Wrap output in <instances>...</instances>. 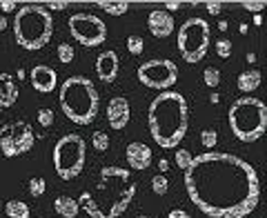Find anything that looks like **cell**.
<instances>
[{
    "mask_svg": "<svg viewBox=\"0 0 267 218\" xmlns=\"http://www.w3.org/2000/svg\"><path fill=\"white\" fill-rule=\"evenodd\" d=\"M190 201L209 218H245L258 207L260 180L247 160L234 154L205 151L185 169Z\"/></svg>",
    "mask_w": 267,
    "mask_h": 218,
    "instance_id": "6da1fadb",
    "label": "cell"
},
{
    "mask_svg": "<svg viewBox=\"0 0 267 218\" xmlns=\"http://www.w3.org/2000/svg\"><path fill=\"white\" fill-rule=\"evenodd\" d=\"M134 196L136 183L131 180V172L118 165H109L100 169L94 187L83 192L76 203L87 211L89 218H118L127 211Z\"/></svg>",
    "mask_w": 267,
    "mask_h": 218,
    "instance_id": "7a4b0ae2",
    "label": "cell"
},
{
    "mask_svg": "<svg viewBox=\"0 0 267 218\" xmlns=\"http://www.w3.org/2000/svg\"><path fill=\"white\" fill-rule=\"evenodd\" d=\"M149 134L154 143L163 149L178 147L190 127V107L183 94L178 92H161L151 100L147 112Z\"/></svg>",
    "mask_w": 267,
    "mask_h": 218,
    "instance_id": "3957f363",
    "label": "cell"
},
{
    "mask_svg": "<svg viewBox=\"0 0 267 218\" xmlns=\"http://www.w3.org/2000/svg\"><path fill=\"white\" fill-rule=\"evenodd\" d=\"M58 102L63 114L76 125H92L98 116L100 96L96 85L85 76H69L60 87Z\"/></svg>",
    "mask_w": 267,
    "mask_h": 218,
    "instance_id": "277c9868",
    "label": "cell"
},
{
    "mask_svg": "<svg viewBox=\"0 0 267 218\" xmlns=\"http://www.w3.org/2000/svg\"><path fill=\"white\" fill-rule=\"evenodd\" d=\"M14 36L16 42L27 51H38L54 36V18L40 5L20 7L14 18Z\"/></svg>",
    "mask_w": 267,
    "mask_h": 218,
    "instance_id": "5b68a950",
    "label": "cell"
},
{
    "mask_svg": "<svg viewBox=\"0 0 267 218\" xmlns=\"http://www.w3.org/2000/svg\"><path fill=\"white\" fill-rule=\"evenodd\" d=\"M229 129L243 143H256L267 129V107L260 98L243 96L234 100L227 112Z\"/></svg>",
    "mask_w": 267,
    "mask_h": 218,
    "instance_id": "8992f818",
    "label": "cell"
},
{
    "mask_svg": "<svg viewBox=\"0 0 267 218\" xmlns=\"http://www.w3.org/2000/svg\"><path fill=\"white\" fill-rule=\"evenodd\" d=\"M54 169L63 180H74L85 167L87 145L78 134H67L54 145Z\"/></svg>",
    "mask_w": 267,
    "mask_h": 218,
    "instance_id": "52a82bcc",
    "label": "cell"
},
{
    "mask_svg": "<svg viewBox=\"0 0 267 218\" xmlns=\"http://www.w3.org/2000/svg\"><path fill=\"white\" fill-rule=\"evenodd\" d=\"M209 49V22L205 18H187L178 29V51L185 63H198Z\"/></svg>",
    "mask_w": 267,
    "mask_h": 218,
    "instance_id": "ba28073f",
    "label": "cell"
},
{
    "mask_svg": "<svg viewBox=\"0 0 267 218\" xmlns=\"http://www.w3.org/2000/svg\"><path fill=\"white\" fill-rule=\"evenodd\" d=\"M34 127L25 120H16V123H7L0 127V149L7 158L27 154L29 149H34Z\"/></svg>",
    "mask_w": 267,
    "mask_h": 218,
    "instance_id": "9c48e42d",
    "label": "cell"
},
{
    "mask_svg": "<svg viewBox=\"0 0 267 218\" xmlns=\"http://www.w3.org/2000/svg\"><path fill=\"white\" fill-rule=\"evenodd\" d=\"M138 80L149 89H158V92H169V87H174L178 80V67L172 60L165 58H156L143 63L136 71Z\"/></svg>",
    "mask_w": 267,
    "mask_h": 218,
    "instance_id": "30bf717a",
    "label": "cell"
},
{
    "mask_svg": "<svg viewBox=\"0 0 267 218\" xmlns=\"http://www.w3.org/2000/svg\"><path fill=\"white\" fill-rule=\"evenodd\" d=\"M69 34L83 47H98L107 40V25L94 14H74L69 18Z\"/></svg>",
    "mask_w": 267,
    "mask_h": 218,
    "instance_id": "8fae6325",
    "label": "cell"
},
{
    "mask_svg": "<svg viewBox=\"0 0 267 218\" xmlns=\"http://www.w3.org/2000/svg\"><path fill=\"white\" fill-rule=\"evenodd\" d=\"M107 123L112 129H125L129 123V100L125 96H114L107 105Z\"/></svg>",
    "mask_w": 267,
    "mask_h": 218,
    "instance_id": "7c38bea8",
    "label": "cell"
},
{
    "mask_svg": "<svg viewBox=\"0 0 267 218\" xmlns=\"http://www.w3.org/2000/svg\"><path fill=\"white\" fill-rule=\"evenodd\" d=\"M29 80H32V87L40 94H51L58 87V74L47 65H36L29 74Z\"/></svg>",
    "mask_w": 267,
    "mask_h": 218,
    "instance_id": "4fadbf2b",
    "label": "cell"
},
{
    "mask_svg": "<svg viewBox=\"0 0 267 218\" xmlns=\"http://www.w3.org/2000/svg\"><path fill=\"white\" fill-rule=\"evenodd\" d=\"M147 27H149L151 36H156V38H167V36L174 34L176 22H174L172 14H167L165 9H156V11H151L147 18Z\"/></svg>",
    "mask_w": 267,
    "mask_h": 218,
    "instance_id": "5bb4252c",
    "label": "cell"
},
{
    "mask_svg": "<svg viewBox=\"0 0 267 218\" xmlns=\"http://www.w3.org/2000/svg\"><path fill=\"white\" fill-rule=\"evenodd\" d=\"M125 158L131 169L143 172V169H147L151 165V147H147L145 143H131V145H127Z\"/></svg>",
    "mask_w": 267,
    "mask_h": 218,
    "instance_id": "9a60e30c",
    "label": "cell"
},
{
    "mask_svg": "<svg viewBox=\"0 0 267 218\" xmlns=\"http://www.w3.org/2000/svg\"><path fill=\"white\" fill-rule=\"evenodd\" d=\"M96 74L102 83H114L118 76V53L116 51H102L96 58Z\"/></svg>",
    "mask_w": 267,
    "mask_h": 218,
    "instance_id": "2e32d148",
    "label": "cell"
},
{
    "mask_svg": "<svg viewBox=\"0 0 267 218\" xmlns=\"http://www.w3.org/2000/svg\"><path fill=\"white\" fill-rule=\"evenodd\" d=\"M18 100V85L9 74H0V107H11Z\"/></svg>",
    "mask_w": 267,
    "mask_h": 218,
    "instance_id": "e0dca14e",
    "label": "cell"
},
{
    "mask_svg": "<svg viewBox=\"0 0 267 218\" xmlns=\"http://www.w3.org/2000/svg\"><path fill=\"white\" fill-rule=\"evenodd\" d=\"M236 85H238V89L243 94H252V92H256V89L260 87V74L256 69H245V71H241V74H238Z\"/></svg>",
    "mask_w": 267,
    "mask_h": 218,
    "instance_id": "ac0fdd59",
    "label": "cell"
},
{
    "mask_svg": "<svg viewBox=\"0 0 267 218\" xmlns=\"http://www.w3.org/2000/svg\"><path fill=\"white\" fill-rule=\"evenodd\" d=\"M78 209L81 207H78L76 198H71V196H58L56 201H54V211L63 218H76Z\"/></svg>",
    "mask_w": 267,
    "mask_h": 218,
    "instance_id": "d6986e66",
    "label": "cell"
},
{
    "mask_svg": "<svg viewBox=\"0 0 267 218\" xmlns=\"http://www.w3.org/2000/svg\"><path fill=\"white\" fill-rule=\"evenodd\" d=\"M98 7L109 16H123L129 11V3L127 0H116V3L114 0H98Z\"/></svg>",
    "mask_w": 267,
    "mask_h": 218,
    "instance_id": "ffe728a7",
    "label": "cell"
},
{
    "mask_svg": "<svg viewBox=\"0 0 267 218\" xmlns=\"http://www.w3.org/2000/svg\"><path fill=\"white\" fill-rule=\"evenodd\" d=\"M5 214L9 218H29L32 216V209L22 201H7L5 203Z\"/></svg>",
    "mask_w": 267,
    "mask_h": 218,
    "instance_id": "44dd1931",
    "label": "cell"
},
{
    "mask_svg": "<svg viewBox=\"0 0 267 218\" xmlns=\"http://www.w3.org/2000/svg\"><path fill=\"white\" fill-rule=\"evenodd\" d=\"M74 58H76L74 45H69V42H60V45H58V60H60V63L69 65V63H74Z\"/></svg>",
    "mask_w": 267,
    "mask_h": 218,
    "instance_id": "7402d4cb",
    "label": "cell"
},
{
    "mask_svg": "<svg viewBox=\"0 0 267 218\" xmlns=\"http://www.w3.org/2000/svg\"><path fill=\"white\" fill-rule=\"evenodd\" d=\"M27 189H29V194H32L34 198H40L42 194L47 192V183H45V178H42V176H34V178H29Z\"/></svg>",
    "mask_w": 267,
    "mask_h": 218,
    "instance_id": "603a6c76",
    "label": "cell"
},
{
    "mask_svg": "<svg viewBox=\"0 0 267 218\" xmlns=\"http://www.w3.org/2000/svg\"><path fill=\"white\" fill-rule=\"evenodd\" d=\"M127 51H129L131 56H141L145 51V40L141 36H129V38H127Z\"/></svg>",
    "mask_w": 267,
    "mask_h": 218,
    "instance_id": "cb8c5ba5",
    "label": "cell"
},
{
    "mask_svg": "<svg viewBox=\"0 0 267 218\" xmlns=\"http://www.w3.org/2000/svg\"><path fill=\"white\" fill-rule=\"evenodd\" d=\"M203 83L207 85V87H218V83H221V71H218L216 67H205L203 71Z\"/></svg>",
    "mask_w": 267,
    "mask_h": 218,
    "instance_id": "d4e9b609",
    "label": "cell"
},
{
    "mask_svg": "<svg viewBox=\"0 0 267 218\" xmlns=\"http://www.w3.org/2000/svg\"><path fill=\"white\" fill-rule=\"evenodd\" d=\"M167 189H169V180L163 176V174H158V176L151 178V192H154V194H158V196H165Z\"/></svg>",
    "mask_w": 267,
    "mask_h": 218,
    "instance_id": "484cf974",
    "label": "cell"
},
{
    "mask_svg": "<svg viewBox=\"0 0 267 218\" xmlns=\"http://www.w3.org/2000/svg\"><path fill=\"white\" fill-rule=\"evenodd\" d=\"M92 145H94L96 151H107L109 149V136H107V131H94Z\"/></svg>",
    "mask_w": 267,
    "mask_h": 218,
    "instance_id": "4316f807",
    "label": "cell"
},
{
    "mask_svg": "<svg viewBox=\"0 0 267 218\" xmlns=\"http://www.w3.org/2000/svg\"><path fill=\"white\" fill-rule=\"evenodd\" d=\"M200 143H203L205 149H214L216 143H218L216 129H203V131H200Z\"/></svg>",
    "mask_w": 267,
    "mask_h": 218,
    "instance_id": "83f0119b",
    "label": "cell"
},
{
    "mask_svg": "<svg viewBox=\"0 0 267 218\" xmlns=\"http://www.w3.org/2000/svg\"><path fill=\"white\" fill-rule=\"evenodd\" d=\"M216 53H218V58L227 60L229 56H232V40L218 38V40H216Z\"/></svg>",
    "mask_w": 267,
    "mask_h": 218,
    "instance_id": "f1b7e54d",
    "label": "cell"
},
{
    "mask_svg": "<svg viewBox=\"0 0 267 218\" xmlns=\"http://www.w3.org/2000/svg\"><path fill=\"white\" fill-rule=\"evenodd\" d=\"M192 158H194V156H192L187 149H176V165H178L180 169H183V172H185L187 167H190Z\"/></svg>",
    "mask_w": 267,
    "mask_h": 218,
    "instance_id": "f546056e",
    "label": "cell"
},
{
    "mask_svg": "<svg viewBox=\"0 0 267 218\" xmlns=\"http://www.w3.org/2000/svg\"><path fill=\"white\" fill-rule=\"evenodd\" d=\"M36 118H38L40 127H51L54 125V112L51 109H40V112L36 114Z\"/></svg>",
    "mask_w": 267,
    "mask_h": 218,
    "instance_id": "4dcf8cb0",
    "label": "cell"
},
{
    "mask_svg": "<svg viewBox=\"0 0 267 218\" xmlns=\"http://www.w3.org/2000/svg\"><path fill=\"white\" fill-rule=\"evenodd\" d=\"M243 7H245L247 11H254V16H256L265 9V0H258V3H243Z\"/></svg>",
    "mask_w": 267,
    "mask_h": 218,
    "instance_id": "1f68e13d",
    "label": "cell"
},
{
    "mask_svg": "<svg viewBox=\"0 0 267 218\" xmlns=\"http://www.w3.org/2000/svg\"><path fill=\"white\" fill-rule=\"evenodd\" d=\"M205 7H207V11L211 16H218L223 9V3H216V0H209V3H205Z\"/></svg>",
    "mask_w": 267,
    "mask_h": 218,
    "instance_id": "d6a6232c",
    "label": "cell"
},
{
    "mask_svg": "<svg viewBox=\"0 0 267 218\" xmlns=\"http://www.w3.org/2000/svg\"><path fill=\"white\" fill-rule=\"evenodd\" d=\"M67 7H69V3H65V0H63V3L54 0V3H47V5H45L47 11H49V9H54V11H63V9H67Z\"/></svg>",
    "mask_w": 267,
    "mask_h": 218,
    "instance_id": "836d02e7",
    "label": "cell"
},
{
    "mask_svg": "<svg viewBox=\"0 0 267 218\" xmlns=\"http://www.w3.org/2000/svg\"><path fill=\"white\" fill-rule=\"evenodd\" d=\"M16 7H18L16 3H7V0H5V3H0V9H3V14H11V11H16Z\"/></svg>",
    "mask_w": 267,
    "mask_h": 218,
    "instance_id": "e575fe53",
    "label": "cell"
},
{
    "mask_svg": "<svg viewBox=\"0 0 267 218\" xmlns=\"http://www.w3.org/2000/svg\"><path fill=\"white\" fill-rule=\"evenodd\" d=\"M167 218H192V216L187 214V211H183V209H172L167 214Z\"/></svg>",
    "mask_w": 267,
    "mask_h": 218,
    "instance_id": "d590c367",
    "label": "cell"
},
{
    "mask_svg": "<svg viewBox=\"0 0 267 218\" xmlns=\"http://www.w3.org/2000/svg\"><path fill=\"white\" fill-rule=\"evenodd\" d=\"M165 7H167V14H169V11H178L180 7H185V5L183 3H165Z\"/></svg>",
    "mask_w": 267,
    "mask_h": 218,
    "instance_id": "8d00e7d4",
    "label": "cell"
},
{
    "mask_svg": "<svg viewBox=\"0 0 267 218\" xmlns=\"http://www.w3.org/2000/svg\"><path fill=\"white\" fill-rule=\"evenodd\" d=\"M158 169H161V172H167V169H169L167 158H161V160H158Z\"/></svg>",
    "mask_w": 267,
    "mask_h": 218,
    "instance_id": "74e56055",
    "label": "cell"
},
{
    "mask_svg": "<svg viewBox=\"0 0 267 218\" xmlns=\"http://www.w3.org/2000/svg\"><path fill=\"white\" fill-rule=\"evenodd\" d=\"M5 29H7V18L0 16V32H5Z\"/></svg>",
    "mask_w": 267,
    "mask_h": 218,
    "instance_id": "f35d334b",
    "label": "cell"
},
{
    "mask_svg": "<svg viewBox=\"0 0 267 218\" xmlns=\"http://www.w3.org/2000/svg\"><path fill=\"white\" fill-rule=\"evenodd\" d=\"M254 25H256V27H260V25H263V16H260V14H256V16H254Z\"/></svg>",
    "mask_w": 267,
    "mask_h": 218,
    "instance_id": "ab89813d",
    "label": "cell"
},
{
    "mask_svg": "<svg viewBox=\"0 0 267 218\" xmlns=\"http://www.w3.org/2000/svg\"><path fill=\"white\" fill-rule=\"evenodd\" d=\"M227 20H221V22H218V29H221V32H227Z\"/></svg>",
    "mask_w": 267,
    "mask_h": 218,
    "instance_id": "60d3db41",
    "label": "cell"
},
{
    "mask_svg": "<svg viewBox=\"0 0 267 218\" xmlns=\"http://www.w3.org/2000/svg\"><path fill=\"white\" fill-rule=\"evenodd\" d=\"M247 63H256V53H247Z\"/></svg>",
    "mask_w": 267,
    "mask_h": 218,
    "instance_id": "b9f144b4",
    "label": "cell"
},
{
    "mask_svg": "<svg viewBox=\"0 0 267 218\" xmlns=\"http://www.w3.org/2000/svg\"><path fill=\"white\" fill-rule=\"evenodd\" d=\"M209 100H211V102H214V105H216V102L221 100V96H218V94H211V96H209Z\"/></svg>",
    "mask_w": 267,
    "mask_h": 218,
    "instance_id": "7bdbcfd3",
    "label": "cell"
},
{
    "mask_svg": "<svg viewBox=\"0 0 267 218\" xmlns=\"http://www.w3.org/2000/svg\"><path fill=\"white\" fill-rule=\"evenodd\" d=\"M136 218H149V216H145V214H141V216H136Z\"/></svg>",
    "mask_w": 267,
    "mask_h": 218,
    "instance_id": "ee69618b",
    "label": "cell"
},
{
    "mask_svg": "<svg viewBox=\"0 0 267 218\" xmlns=\"http://www.w3.org/2000/svg\"><path fill=\"white\" fill-rule=\"evenodd\" d=\"M0 109H3V107H0Z\"/></svg>",
    "mask_w": 267,
    "mask_h": 218,
    "instance_id": "f6af8a7d",
    "label": "cell"
}]
</instances>
